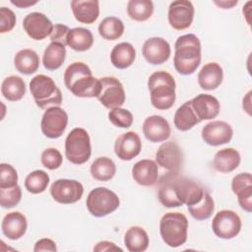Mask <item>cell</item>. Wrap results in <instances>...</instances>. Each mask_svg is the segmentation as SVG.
Listing matches in <instances>:
<instances>
[{
  "instance_id": "cell-17",
  "label": "cell",
  "mask_w": 252,
  "mask_h": 252,
  "mask_svg": "<svg viewBox=\"0 0 252 252\" xmlns=\"http://www.w3.org/2000/svg\"><path fill=\"white\" fill-rule=\"evenodd\" d=\"M233 136L232 127L224 121L215 120L202 129V139L210 146H220L228 143Z\"/></svg>"
},
{
  "instance_id": "cell-20",
  "label": "cell",
  "mask_w": 252,
  "mask_h": 252,
  "mask_svg": "<svg viewBox=\"0 0 252 252\" xmlns=\"http://www.w3.org/2000/svg\"><path fill=\"white\" fill-rule=\"evenodd\" d=\"M190 101L200 121L211 120L216 118L220 113V102L218 98L212 94H200L193 97Z\"/></svg>"
},
{
  "instance_id": "cell-26",
  "label": "cell",
  "mask_w": 252,
  "mask_h": 252,
  "mask_svg": "<svg viewBox=\"0 0 252 252\" xmlns=\"http://www.w3.org/2000/svg\"><path fill=\"white\" fill-rule=\"evenodd\" d=\"M136 58V50L129 42H120L116 44L110 52V61L117 69H126L130 67Z\"/></svg>"
},
{
  "instance_id": "cell-6",
  "label": "cell",
  "mask_w": 252,
  "mask_h": 252,
  "mask_svg": "<svg viewBox=\"0 0 252 252\" xmlns=\"http://www.w3.org/2000/svg\"><path fill=\"white\" fill-rule=\"evenodd\" d=\"M31 94L39 108L59 106L62 103V94L55 82L48 76L39 74L30 82Z\"/></svg>"
},
{
  "instance_id": "cell-37",
  "label": "cell",
  "mask_w": 252,
  "mask_h": 252,
  "mask_svg": "<svg viewBox=\"0 0 252 252\" xmlns=\"http://www.w3.org/2000/svg\"><path fill=\"white\" fill-rule=\"evenodd\" d=\"M49 184V175L41 169L33 170L25 179V187L32 194H39L45 191Z\"/></svg>"
},
{
  "instance_id": "cell-28",
  "label": "cell",
  "mask_w": 252,
  "mask_h": 252,
  "mask_svg": "<svg viewBox=\"0 0 252 252\" xmlns=\"http://www.w3.org/2000/svg\"><path fill=\"white\" fill-rule=\"evenodd\" d=\"M14 65L18 72L31 75L37 71L39 67V57L37 53L30 48L18 51L14 57Z\"/></svg>"
},
{
  "instance_id": "cell-45",
  "label": "cell",
  "mask_w": 252,
  "mask_h": 252,
  "mask_svg": "<svg viewBox=\"0 0 252 252\" xmlns=\"http://www.w3.org/2000/svg\"><path fill=\"white\" fill-rule=\"evenodd\" d=\"M57 250L55 242L50 238H40L34 244L33 251L40 252V251H50L55 252Z\"/></svg>"
},
{
  "instance_id": "cell-9",
  "label": "cell",
  "mask_w": 252,
  "mask_h": 252,
  "mask_svg": "<svg viewBox=\"0 0 252 252\" xmlns=\"http://www.w3.org/2000/svg\"><path fill=\"white\" fill-rule=\"evenodd\" d=\"M212 228L218 237L232 239L241 230V220L234 211L221 210L214 217Z\"/></svg>"
},
{
  "instance_id": "cell-34",
  "label": "cell",
  "mask_w": 252,
  "mask_h": 252,
  "mask_svg": "<svg viewBox=\"0 0 252 252\" xmlns=\"http://www.w3.org/2000/svg\"><path fill=\"white\" fill-rule=\"evenodd\" d=\"M154 13V3L151 0H130L127 3L128 16L137 22H145Z\"/></svg>"
},
{
  "instance_id": "cell-40",
  "label": "cell",
  "mask_w": 252,
  "mask_h": 252,
  "mask_svg": "<svg viewBox=\"0 0 252 252\" xmlns=\"http://www.w3.org/2000/svg\"><path fill=\"white\" fill-rule=\"evenodd\" d=\"M18 184V173L9 163L0 164V189L14 187Z\"/></svg>"
},
{
  "instance_id": "cell-19",
  "label": "cell",
  "mask_w": 252,
  "mask_h": 252,
  "mask_svg": "<svg viewBox=\"0 0 252 252\" xmlns=\"http://www.w3.org/2000/svg\"><path fill=\"white\" fill-rule=\"evenodd\" d=\"M143 133L146 139L152 143H158L167 140L171 129L168 121L160 115H152L143 123Z\"/></svg>"
},
{
  "instance_id": "cell-41",
  "label": "cell",
  "mask_w": 252,
  "mask_h": 252,
  "mask_svg": "<svg viewBox=\"0 0 252 252\" xmlns=\"http://www.w3.org/2000/svg\"><path fill=\"white\" fill-rule=\"evenodd\" d=\"M40 160L44 167H46L47 169L53 170L60 167L63 161V158L61 153L57 149L48 148L42 152Z\"/></svg>"
},
{
  "instance_id": "cell-27",
  "label": "cell",
  "mask_w": 252,
  "mask_h": 252,
  "mask_svg": "<svg viewBox=\"0 0 252 252\" xmlns=\"http://www.w3.org/2000/svg\"><path fill=\"white\" fill-rule=\"evenodd\" d=\"M66 58V47L61 42L51 41L45 48L42 56V64L48 71H54L61 67Z\"/></svg>"
},
{
  "instance_id": "cell-15",
  "label": "cell",
  "mask_w": 252,
  "mask_h": 252,
  "mask_svg": "<svg viewBox=\"0 0 252 252\" xmlns=\"http://www.w3.org/2000/svg\"><path fill=\"white\" fill-rule=\"evenodd\" d=\"M23 27L31 38L34 40H42L51 34L54 26L44 14L32 12L25 17Z\"/></svg>"
},
{
  "instance_id": "cell-8",
  "label": "cell",
  "mask_w": 252,
  "mask_h": 252,
  "mask_svg": "<svg viewBox=\"0 0 252 252\" xmlns=\"http://www.w3.org/2000/svg\"><path fill=\"white\" fill-rule=\"evenodd\" d=\"M119 204L120 201L116 193L106 187L93 189L86 200L88 211L96 218H102L113 213Z\"/></svg>"
},
{
  "instance_id": "cell-42",
  "label": "cell",
  "mask_w": 252,
  "mask_h": 252,
  "mask_svg": "<svg viewBox=\"0 0 252 252\" xmlns=\"http://www.w3.org/2000/svg\"><path fill=\"white\" fill-rule=\"evenodd\" d=\"M252 188V175L249 172L236 174L231 181V189L235 195Z\"/></svg>"
},
{
  "instance_id": "cell-46",
  "label": "cell",
  "mask_w": 252,
  "mask_h": 252,
  "mask_svg": "<svg viewBox=\"0 0 252 252\" xmlns=\"http://www.w3.org/2000/svg\"><path fill=\"white\" fill-rule=\"evenodd\" d=\"M94 251H99V252H103V251H122V248L118 247L115 245V243L110 242V241H100L98 242L94 247Z\"/></svg>"
},
{
  "instance_id": "cell-2",
  "label": "cell",
  "mask_w": 252,
  "mask_h": 252,
  "mask_svg": "<svg viewBox=\"0 0 252 252\" xmlns=\"http://www.w3.org/2000/svg\"><path fill=\"white\" fill-rule=\"evenodd\" d=\"M66 88L79 97H97L100 93V81L93 76L90 67L83 62L70 64L64 73Z\"/></svg>"
},
{
  "instance_id": "cell-16",
  "label": "cell",
  "mask_w": 252,
  "mask_h": 252,
  "mask_svg": "<svg viewBox=\"0 0 252 252\" xmlns=\"http://www.w3.org/2000/svg\"><path fill=\"white\" fill-rule=\"evenodd\" d=\"M169 43L162 37L154 36L148 38L142 47L144 58L153 65H159L166 62L170 56Z\"/></svg>"
},
{
  "instance_id": "cell-32",
  "label": "cell",
  "mask_w": 252,
  "mask_h": 252,
  "mask_svg": "<svg viewBox=\"0 0 252 252\" xmlns=\"http://www.w3.org/2000/svg\"><path fill=\"white\" fill-rule=\"evenodd\" d=\"M3 96L10 101H18L26 94V84L19 76H9L4 79L1 85Z\"/></svg>"
},
{
  "instance_id": "cell-43",
  "label": "cell",
  "mask_w": 252,
  "mask_h": 252,
  "mask_svg": "<svg viewBox=\"0 0 252 252\" xmlns=\"http://www.w3.org/2000/svg\"><path fill=\"white\" fill-rule=\"evenodd\" d=\"M16 25V15L15 13L7 8H0V32L5 33L11 32Z\"/></svg>"
},
{
  "instance_id": "cell-12",
  "label": "cell",
  "mask_w": 252,
  "mask_h": 252,
  "mask_svg": "<svg viewBox=\"0 0 252 252\" xmlns=\"http://www.w3.org/2000/svg\"><path fill=\"white\" fill-rule=\"evenodd\" d=\"M84 193L81 182L74 179H57L50 186V194L54 201L68 205L78 202Z\"/></svg>"
},
{
  "instance_id": "cell-47",
  "label": "cell",
  "mask_w": 252,
  "mask_h": 252,
  "mask_svg": "<svg viewBox=\"0 0 252 252\" xmlns=\"http://www.w3.org/2000/svg\"><path fill=\"white\" fill-rule=\"evenodd\" d=\"M242 107L245 112H247L248 115H251V92L249 91L246 95L243 97L242 101Z\"/></svg>"
},
{
  "instance_id": "cell-44",
  "label": "cell",
  "mask_w": 252,
  "mask_h": 252,
  "mask_svg": "<svg viewBox=\"0 0 252 252\" xmlns=\"http://www.w3.org/2000/svg\"><path fill=\"white\" fill-rule=\"evenodd\" d=\"M69 31H70V29L67 26H65L63 24H56L53 27L52 32L50 34L51 41L61 42L65 45L66 44V37H67V34H68Z\"/></svg>"
},
{
  "instance_id": "cell-22",
  "label": "cell",
  "mask_w": 252,
  "mask_h": 252,
  "mask_svg": "<svg viewBox=\"0 0 252 252\" xmlns=\"http://www.w3.org/2000/svg\"><path fill=\"white\" fill-rule=\"evenodd\" d=\"M27 228V219L20 212L8 213L5 215L1 222V229L3 234L11 240H17L24 236Z\"/></svg>"
},
{
  "instance_id": "cell-18",
  "label": "cell",
  "mask_w": 252,
  "mask_h": 252,
  "mask_svg": "<svg viewBox=\"0 0 252 252\" xmlns=\"http://www.w3.org/2000/svg\"><path fill=\"white\" fill-rule=\"evenodd\" d=\"M142 150L140 136L134 131H128L120 135L114 144L115 155L122 160H131L136 158Z\"/></svg>"
},
{
  "instance_id": "cell-21",
  "label": "cell",
  "mask_w": 252,
  "mask_h": 252,
  "mask_svg": "<svg viewBox=\"0 0 252 252\" xmlns=\"http://www.w3.org/2000/svg\"><path fill=\"white\" fill-rule=\"evenodd\" d=\"M133 179L142 186H153L158 182V163L152 159L137 161L132 167Z\"/></svg>"
},
{
  "instance_id": "cell-36",
  "label": "cell",
  "mask_w": 252,
  "mask_h": 252,
  "mask_svg": "<svg viewBox=\"0 0 252 252\" xmlns=\"http://www.w3.org/2000/svg\"><path fill=\"white\" fill-rule=\"evenodd\" d=\"M215 203L211 194L205 189L202 199L191 206H188L190 215L197 220H208L214 213Z\"/></svg>"
},
{
  "instance_id": "cell-29",
  "label": "cell",
  "mask_w": 252,
  "mask_h": 252,
  "mask_svg": "<svg viewBox=\"0 0 252 252\" xmlns=\"http://www.w3.org/2000/svg\"><path fill=\"white\" fill-rule=\"evenodd\" d=\"M94 35L85 28L71 29L66 37V44L75 51H86L92 47Z\"/></svg>"
},
{
  "instance_id": "cell-4",
  "label": "cell",
  "mask_w": 252,
  "mask_h": 252,
  "mask_svg": "<svg viewBox=\"0 0 252 252\" xmlns=\"http://www.w3.org/2000/svg\"><path fill=\"white\" fill-rule=\"evenodd\" d=\"M175 81L165 71L154 72L148 80L151 102L159 110L169 109L175 101Z\"/></svg>"
},
{
  "instance_id": "cell-48",
  "label": "cell",
  "mask_w": 252,
  "mask_h": 252,
  "mask_svg": "<svg viewBox=\"0 0 252 252\" xmlns=\"http://www.w3.org/2000/svg\"><path fill=\"white\" fill-rule=\"evenodd\" d=\"M11 3L19 8H28L30 6L35 5L37 1H30V0H11Z\"/></svg>"
},
{
  "instance_id": "cell-10",
  "label": "cell",
  "mask_w": 252,
  "mask_h": 252,
  "mask_svg": "<svg viewBox=\"0 0 252 252\" xmlns=\"http://www.w3.org/2000/svg\"><path fill=\"white\" fill-rule=\"evenodd\" d=\"M100 81L98 101L106 108L121 107L125 102V91L121 82L115 77H103Z\"/></svg>"
},
{
  "instance_id": "cell-25",
  "label": "cell",
  "mask_w": 252,
  "mask_h": 252,
  "mask_svg": "<svg viewBox=\"0 0 252 252\" xmlns=\"http://www.w3.org/2000/svg\"><path fill=\"white\" fill-rule=\"evenodd\" d=\"M240 154L233 148H225L216 153L213 160L214 168L221 173H229L240 163Z\"/></svg>"
},
{
  "instance_id": "cell-39",
  "label": "cell",
  "mask_w": 252,
  "mask_h": 252,
  "mask_svg": "<svg viewBox=\"0 0 252 252\" xmlns=\"http://www.w3.org/2000/svg\"><path fill=\"white\" fill-rule=\"evenodd\" d=\"M22 198V189L17 184L14 187L0 189V205L3 208L10 209L17 206Z\"/></svg>"
},
{
  "instance_id": "cell-24",
  "label": "cell",
  "mask_w": 252,
  "mask_h": 252,
  "mask_svg": "<svg viewBox=\"0 0 252 252\" xmlns=\"http://www.w3.org/2000/svg\"><path fill=\"white\" fill-rule=\"evenodd\" d=\"M223 79V71L220 64L209 62L205 64L198 73L199 86L206 91L217 89Z\"/></svg>"
},
{
  "instance_id": "cell-38",
  "label": "cell",
  "mask_w": 252,
  "mask_h": 252,
  "mask_svg": "<svg viewBox=\"0 0 252 252\" xmlns=\"http://www.w3.org/2000/svg\"><path fill=\"white\" fill-rule=\"evenodd\" d=\"M109 121L116 127L129 128L133 124L132 113L125 108L116 107L108 112Z\"/></svg>"
},
{
  "instance_id": "cell-30",
  "label": "cell",
  "mask_w": 252,
  "mask_h": 252,
  "mask_svg": "<svg viewBox=\"0 0 252 252\" xmlns=\"http://www.w3.org/2000/svg\"><path fill=\"white\" fill-rule=\"evenodd\" d=\"M149 243V235L141 226H131L124 235V244L130 252H143L147 250Z\"/></svg>"
},
{
  "instance_id": "cell-49",
  "label": "cell",
  "mask_w": 252,
  "mask_h": 252,
  "mask_svg": "<svg viewBox=\"0 0 252 252\" xmlns=\"http://www.w3.org/2000/svg\"><path fill=\"white\" fill-rule=\"evenodd\" d=\"M214 3L222 9H230L233 6L237 5V1H235V0H233V1H215Z\"/></svg>"
},
{
  "instance_id": "cell-11",
  "label": "cell",
  "mask_w": 252,
  "mask_h": 252,
  "mask_svg": "<svg viewBox=\"0 0 252 252\" xmlns=\"http://www.w3.org/2000/svg\"><path fill=\"white\" fill-rule=\"evenodd\" d=\"M67 124V112L59 106H51L44 111L40 122V128L45 137L49 139H57L62 136Z\"/></svg>"
},
{
  "instance_id": "cell-7",
  "label": "cell",
  "mask_w": 252,
  "mask_h": 252,
  "mask_svg": "<svg viewBox=\"0 0 252 252\" xmlns=\"http://www.w3.org/2000/svg\"><path fill=\"white\" fill-rule=\"evenodd\" d=\"M92 154L91 139L84 128H74L65 140V156L74 164L87 162Z\"/></svg>"
},
{
  "instance_id": "cell-1",
  "label": "cell",
  "mask_w": 252,
  "mask_h": 252,
  "mask_svg": "<svg viewBox=\"0 0 252 252\" xmlns=\"http://www.w3.org/2000/svg\"><path fill=\"white\" fill-rule=\"evenodd\" d=\"M204 191L205 188L198 181L182 176L179 172L168 171L158 183V200L166 208L194 205L202 199Z\"/></svg>"
},
{
  "instance_id": "cell-31",
  "label": "cell",
  "mask_w": 252,
  "mask_h": 252,
  "mask_svg": "<svg viewBox=\"0 0 252 252\" xmlns=\"http://www.w3.org/2000/svg\"><path fill=\"white\" fill-rule=\"evenodd\" d=\"M173 121L174 126L180 131H188L192 129L196 124L201 122L197 117L190 100L184 102L177 108Z\"/></svg>"
},
{
  "instance_id": "cell-14",
  "label": "cell",
  "mask_w": 252,
  "mask_h": 252,
  "mask_svg": "<svg viewBox=\"0 0 252 252\" xmlns=\"http://www.w3.org/2000/svg\"><path fill=\"white\" fill-rule=\"evenodd\" d=\"M194 6L188 0H176L168 8L169 25L177 31L188 29L194 19Z\"/></svg>"
},
{
  "instance_id": "cell-13",
  "label": "cell",
  "mask_w": 252,
  "mask_h": 252,
  "mask_svg": "<svg viewBox=\"0 0 252 252\" xmlns=\"http://www.w3.org/2000/svg\"><path fill=\"white\" fill-rule=\"evenodd\" d=\"M156 162L168 171L179 172L183 162V154L178 144L173 141L162 143L156 153Z\"/></svg>"
},
{
  "instance_id": "cell-5",
  "label": "cell",
  "mask_w": 252,
  "mask_h": 252,
  "mask_svg": "<svg viewBox=\"0 0 252 252\" xmlns=\"http://www.w3.org/2000/svg\"><path fill=\"white\" fill-rule=\"evenodd\" d=\"M188 220L178 212H169L162 216L159 221V232L163 242L169 247L176 248L187 240Z\"/></svg>"
},
{
  "instance_id": "cell-3",
  "label": "cell",
  "mask_w": 252,
  "mask_h": 252,
  "mask_svg": "<svg viewBox=\"0 0 252 252\" xmlns=\"http://www.w3.org/2000/svg\"><path fill=\"white\" fill-rule=\"evenodd\" d=\"M173 65L181 75L193 74L201 63V42L197 35L187 33L179 36L174 44Z\"/></svg>"
},
{
  "instance_id": "cell-23",
  "label": "cell",
  "mask_w": 252,
  "mask_h": 252,
  "mask_svg": "<svg viewBox=\"0 0 252 252\" xmlns=\"http://www.w3.org/2000/svg\"><path fill=\"white\" fill-rule=\"evenodd\" d=\"M70 5L75 19L82 24H93L99 16V2L96 0H73Z\"/></svg>"
},
{
  "instance_id": "cell-35",
  "label": "cell",
  "mask_w": 252,
  "mask_h": 252,
  "mask_svg": "<svg viewBox=\"0 0 252 252\" xmlns=\"http://www.w3.org/2000/svg\"><path fill=\"white\" fill-rule=\"evenodd\" d=\"M124 32L122 21L116 17H106L98 25L99 35L106 40L118 39Z\"/></svg>"
},
{
  "instance_id": "cell-33",
  "label": "cell",
  "mask_w": 252,
  "mask_h": 252,
  "mask_svg": "<svg viewBox=\"0 0 252 252\" xmlns=\"http://www.w3.org/2000/svg\"><path fill=\"white\" fill-rule=\"evenodd\" d=\"M115 172L116 165L114 161L107 157L97 158L91 165V174L98 181H108L112 179Z\"/></svg>"
}]
</instances>
